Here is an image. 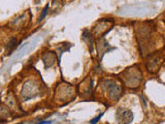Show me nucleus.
Listing matches in <instances>:
<instances>
[{
    "label": "nucleus",
    "mask_w": 165,
    "mask_h": 124,
    "mask_svg": "<svg viewBox=\"0 0 165 124\" xmlns=\"http://www.w3.org/2000/svg\"><path fill=\"white\" fill-rule=\"evenodd\" d=\"M103 87H104V89L106 90L109 96L113 100H117V99H119L121 97L122 89H121V87H120L119 84H117L116 82L110 81V80H107V81H104Z\"/></svg>",
    "instance_id": "nucleus-1"
},
{
    "label": "nucleus",
    "mask_w": 165,
    "mask_h": 124,
    "mask_svg": "<svg viewBox=\"0 0 165 124\" xmlns=\"http://www.w3.org/2000/svg\"><path fill=\"white\" fill-rule=\"evenodd\" d=\"M39 93V87L34 82L28 81L25 83L24 88L22 90V97L24 100H28L36 96Z\"/></svg>",
    "instance_id": "nucleus-2"
},
{
    "label": "nucleus",
    "mask_w": 165,
    "mask_h": 124,
    "mask_svg": "<svg viewBox=\"0 0 165 124\" xmlns=\"http://www.w3.org/2000/svg\"><path fill=\"white\" fill-rule=\"evenodd\" d=\"M116 118L120 124H130L133 120V114L130 110L120 108L116 113Z\"/></svg>",
    "instance_id": "nucleus-3"
},
{
    "label": "nucleus",
    "mask_w": 165,
    "mask_h": 124,
    "mask_svg": "<svg viewBox=\"0 0 165 124\" xmlns=\"http://www.w3.org/2000/svg\"><path fill=\"white\" fill-rule=\"evenodd\" d=\"M126 79L125 82L128 86H130V88H136L137 86L139 85L141 82V75L138 72V69H135L132 72V75H131L130 72H126Z\"/></svg>",
    "instance_id": "nucleus-4"
},
{
    "label": "nucleus",
    "mask_w": 165,
    "mask_h": 124,
    "mask_svg": "<svg viewBox=\"0 0 165 124\" xmlns=\"http://www.w3.org/2000/svg\"><path fill=\"white\" fill-rule=\"evenodd\" d=\"M55 60H56V56L54 55L53 53H46V54L43 55V62H45V64H46V68L52 66L54 63H55Z\"/></svg>",
    "instance_id": "nucleus-5"
},
{
    "label": "nucleus",
    "mask_w": 165,
    "mask_h": 124,
    "mask_svg": "<svg viewBox=\"0 0 165 124\" xmlns=\"http://www.w3.org/2000/svg\"><path fill=\"white\" fill-rule=\"evenodd\" d=\"M83 39L86 42H88L89 43V47H90V51L93 52V41H92V35H91V33L88 31V30H85L83 33Z\"/></svg>",
    "instance_id": "nucleus-6"
},
{
    "label": "nucleus",
    "mask_w": 165,
    "mask_h": 124,
    "mask_svg": "<svg viewBox=\"0 0 165 124\" xmlns=\"http://www.w3.org/2000/svg\"><path fill=\"white\" fill-rule=\"evenodd\" d=\"M16 46H17V39L12 37L11 41L8 42L7 46H6V53H11L12 50L16 48Z\"/></svg>",
    "instance_id": "nucleus-7"
},
{
    "label": "nucleus",
    "mask_w": 165,
    "mask_h": 124,
    "mask_svg": "<svg viewBox=\"0 0 165 124\" xmlns=\"http://www.w3.org/2000/svg\"><path fill=\"white\" fill-rule=\"evenodd\" d=\"M48 8H49V5H46V7H45V9H43V12H42V15L40 16V18H39V21H41V20L45 18V16L46 15V12H48Z\"/></svg>",
    "instance_id": "nucleus-8"
},
{
    "label": "nucleus",
    "mask_w": 165,
    "mask_h": 124,
    "mask_svg": "<svg viewBox=\"0 0 165 124\" xmlns=\"http://www.w3.org/2000/svg\"><path fill=\"white\" fill-rule=\"evenodd\" d=\"M100 117H101V115H99L98 117H96V118H95V119H94V120H93V121H91V124H95V123H96L97 121H98V120H99V119H100Z\"/></svg>",
    "instance_id": "nucleus-9"
}]
</instances>
